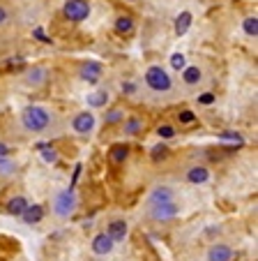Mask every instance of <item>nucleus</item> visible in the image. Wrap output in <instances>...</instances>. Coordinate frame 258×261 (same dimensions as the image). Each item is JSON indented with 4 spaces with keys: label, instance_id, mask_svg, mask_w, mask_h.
I'll return each mask as SVG.
<instances>
[{
    "label": "nucleus",
    "instance_id": "f257e3e1",
    "mask_svg": "<svg viewBox=\"0 0 258 261\" xmlns=\"http://www.w3.org/2000/svg\"><path fill=\"white\" fill-rule=\"evenodd\" d=\"M51 120H53V116H51V111L46 107H39V104H28V107L21 111V125H23L28 132H46V129L51 127Z\"/></svg>",
    "mask_w": 258,
    "mask_h": 261
},
{
    "label": "nucleus",
    "instance_id": "f03ea898",
    "mask_svg": "<svg viewBox=\"0 0 258 261\" xmlns=\"http://www.w3.org/2000/svg\"><path fill=\"white\" fill-rule=\"evenodd\" d=\"M146 84L150 90L155 93H168L173 88V81H170V74L166 72L161 65H150L146 69Z\"/></svg>",
    "mask_w": 258,
    "mask_h": 261
},
{
    "label": "nucleus",
    "instance_id": "7ed1b4c3",
    "mask_svg": "<svg viewBox=\"0 0 258 261\" xmlns=\"http://www.w3.org/2000/svg\"><path fill=\"white\" fill-rule=\"evenodd\" d=\"M76 203H78L76 192H74L72 188H65V190H60V192L53 197V213L65 220V217L74 215V211H76Z\"/></svg>",
    "mask_w": 258,
    "mask_h": 261
},
{
    "label": "nucleus",
    "instance_id": "20e7f679",
    "mask_svg": "<svg viewBox=\"0 0 258 261\" xmlns=\"http://www.w3.org/2000/svg\"><path fill=\"white\" fill-rule=\"evenodd\" d=\"M63 14H65V19L74 21V23L85 21L90 16V3L88 0H67L63 7Z\"/></svg>",
    "mask_w": 258,
    "mask_h": 261
},
{
    "label": "nucleus",
    "instance_id": "39448f33",
    "mask_svg": "<svg viewBox=\"0 0 258 261\" xmlns=\"http://www.w3.org/2000/svg\"><path fill=\"white\" fill-rule=\"evenodd\" d=\"M178 213H180V206L178 201H168V203H159V206H150L148 208V217L155 222H170L176 220Z\"/></svg>",
    "mask_w": 258,
    "mask_h": 261
},
{
    "label": "nucleus",
    "instance_id": "423d86ee",
    "mask_svg": "<svg viewBox=\"0 0 258 261\" xmlns=\"http://www.w3.org/2000/svg\"><path fill=\"white\" fill-rule=\"evenodd\" d=\"M176 201V190L170 185H157L150 194H148V208L150 206H159V203H168Z\"/></svg>",
    "mask_w": 258,
    "mask_h": 261
},
{
    "label": "nucleus",
    "instance_id": "0eeeda50",
    "mask_svg": "<svg viewBox=\"0 0 258 261\" xmlns=\"http://www.w3.org/2000/svg\"><path fill=\"white\" fill-rule=\"evenodd\" d=\"M72 129L76 134H90L95 129V116L90 114L88 109H85V111H78L72 120Z\"/></svg>",
    "mask_w": 258,
    "mask_h": 261
},
{
    "label": "nucleus",
    "instance_id": "6e6552de",
    "mask_svg": "<svg viewBox=\"0 0 258 261\" xmlns=\"http://www.w3.org/2000/svg\"><path fill=\"white\" fill-rule=\"evenodd\" d=\"M233 256H235L233 247L226 245V243H214L205 252V259L208 261H233Z\"/></svg>",
    "mask_w": 258,
    "mask_h": 261
},
{
    "label": "nucleus",
    "instance_id": "1a4fd4ad",
    "mask_svg": "<svg viewBox=\"0 0 258 261\" xmlns=\"http://www.w3.org/2000/svg\"><path fill=\"white\" fill-rule=\"evenodd\" d=\"M46 79H49V72H46L44 67H30V69H25V74H23V84L33 90L42 88V86L46 84Z\"/></svg>",
    "mask_w": 258,
    "mask_h": 261
},
{
    "label": "nucleus",
    "instance_id": "9d476101",
    "mask_svg": "<svg viewBox=\"0 0 258 261\" xmlns=\"http://www.w3.org/2000/svg\"><path fill=\"white\" fill-rule=\"evenodd\" d=\"M102 63H97V60H88V63L81 65V79L88 81V84H97L99 79H102Z\"/></svg>",
    "mask_w": 258,
    "mask_h": 261
},
{
    "label": "nucleus",
    "instance_id": "9b49d317",
    "mask_svg": "<svg viewBox=\"0 0 258 261\" xmlns=\"http://www.w3.org/2000/svg\"><path fill=\"white\" fill-rule=\"evenodd\" d=\"M93 252L97 256H106V254H111L113 252V247H116V243L111 241V238H108V233L106 231H102V233H97V236L93 238Z\"/></svg>",
    "mask_w": 258,
    "mask_h": 261
},
{
    "label": "nucleus",
    "instance_id": "f8f14e48",
    "mask_svg": "<svg viewBox=\"0 0 258 261\" xmlns=\"http://www.w3.org/2000/svg\"><path fill=\"white\" fill-rule=\"evenodd\" d=\"M127 231H129V227H127L125 220H111L106 227V233L108 238H111L113 243H122L127 238Z\"/></svg>",
    "mask_w": 258,
    "mask_h": 261
},
{
    "label": "nucleus",
    "instance_id": "ddd939ff",
    "mask_svg": "<svg viewBox=\"0 0 258 261\" xmlns=\"http://www.w3.org/2000/svg\"><path fill=\"white\" fill-rule=\"evenodd\" d=\"M187 182H191V185H203V182L210 180V169L203 167V164H196V167H191L189 171L185 173Z\"/></svg>",
    "mask_w": 258,
    "mask_h": 261
},
{
    "label": "nucleus",
    "instance_id": "4468645a",
    "mask_svg": "<svg viewBox=\"0 0 258 261\" xmlns=\"http://www.w3.org/2000/svg\"><path fill=\"white\" fill-rule=\"evenodd\" d=\"M21 220H23L25 224H30V227H33V224H39V222L44 220V206H42V203H33V206H30L28 203V208L23 211Z\"/></svg>",
    "mask_w": 258,
    "mask_h": 261
},
{
    "label": "nucleus",
    "instance_id": "2eb2a0df",
    "mask_svg": "<svg viewBox=\"0 0 258 261\" xmlns=\"http://www.w3.org/2000/svg\"><path fill=\"white\" fill-rule=\"evenodd\" d=\"M108 99H111L108 90L97 88V90H93V93H88L85 104H88V107H93V109H102V107H106V104H108Z\"/></svg>",
    "mask_w": 258,
    "mask_h": 261
},
{
    "label": "nucleus",
    "instance_id": "dca6fc26",
    "mask_svg": "<svg viewBox=\"0 0 258 261\" xmlns=\"http://www.w3.org/2000/svg\"><path fill=\"white\" fill-rule=\"evenodd\" d=\"M200 79H203V69H200L198 65H187V67L182 69V81H185L187 86H198Z\"/></svg>",
    "mask_w": 258,
    "mask_h": 261
},
{
    "label": "nucleus",
    "instance_id": "f3484780",
    "mask_svg": "<svg viewBox=\"0 0 258 261\" xmlns=\"http://www.w3.org/2000/svg\"><path fill=\"white\" fill-rule=\"evenodd\" d=\"M25 208H28V199L25 197H12L10 201H7V213H10V215H14V217H21L23 215V211Z\"/></svg>",
    "mask_w": 258,
    "mask_h": 261
},
{
    "label": "nucleus",
    "instance_id": "a211bd4d",
    "mask_svg": "<svg viewBox=\"0 0 258 261\" xmlns=\"http://www.w3.org/2000/svg\"><path fill=\"white\" fill-rule=\"evenodd\" d=\"M191 21H194L191 12H180V14H178V19H176V35L178 37H182V35L189 33Z\"/></svg>",
    "mask_w": 258,
    "mask_h": 261
},
{
    "label": "nucleus",
    "instance_id": "6ab92c4d",
    "mask_svg": "<svg viewBox=\"0 0 258 261\" xmlns=\"http://www.w3.org/2000/svg\"><path fill=\"white\" fill-rule=\"evenodd\" d=\"M219 141L226 143V146H235V148H242L244 146V137L240 132H233V129L219 132Z\"/></svg>",
    "mask_w": 258,
    "mask_h": 261
},
{
    "label": "nucleus",
    "instance_id": "aec40b11",
    "mask_svg": "<svg viewBox=\"0 0 258 261\" xmlns=\"http://www.w3.org/2000/svg\"><path fill=\"white\" fill-rule=\"evenodd\" d=\"M35 148H37L39 153H42V160H44L46 164H55V162H58V153H55L53 148H51L49 141H39Z\"/></svg>",
    "mask_w": 258,
    "mask_h": 261
},
{
    "label": "nucleus",
    "instance_id": "412c9836",
    "mask_svg": "<svg viewBox=\"0 0 258 261\" xmlns=\"http://www.w3.org/2000/svg\"><path fill=\"white\" fill-rule=\"evenodd\" d=\"M108 158H111V162H116V164L125 162V160L129 158V146H127V143H118V146H113L111 153H108Z\"/></svg>",
    "mask_w": 258,
    "mask_h": 261
},
{
    "label": "nucleus",
    "instance_id": "4be33fe9",
    "mask_svg": "<svg viewBox=\"0 0 258 261\" xmlns=\"http://www.w3.org/2000/svg\"><path fill=\"white\" fill-rule=\"evenodd\" d=\"M132 30H134V19L132 16H120V19H116V33L129 35Z\"/></svg>",
    "mask_w": 258,
    "mask_h": 261
},
{
    "label": "nucleus",
    "instance_id": "5701e85b",
    "mask_svg": "<svg viewBox=\"0 0 258 261\" xmlns=\"http://www.w3.org/2000/svg\"><path fill=\"white\" fill-rule=\"evenodd\" d=\"M16 173V162H12L10 158H0V176H14Z\"/></svg>",
    "mask_w": 258,
    "mask_h": 261
},
{
    "label": "nucleus",
    "instance_id": "b1692460",
    "mask_svg": "<svg viewBox=\"0 0 258 261\" xmlns=\"http://www.w3.org/2000/svg\"><path fill=\"white\" fill-rule=\"evenodd\" d=\"M242 30L249 35V37H256L258 35V19L256 16H247V19L242 21Z\"/></svg>",
    "mask_w": 258,
    "mask_h": 261
},
{
    "label": "nucleus",
    "instance_id": "393cba45",
    "mask_svg": "<svg viewBox=\"0 0 258 261\" xmlns=\"http://www.w3.org/2000/svg\"><path fill=\"white\" fill-rule=\"evenodd\" d=\"M170 67L176 69V72H182V69L187 67V58H185V54H173V56H170Z\"/></svg>",
    "mask_w": 258,
    "mask_h": 261
},
{
    "label": "nucleus",
    "instance_id": "a878e982",
    "mask_svg": "<svg viewBox=\"0 0 258 261\" xmlns=\"http://www.w3.org/2000/svg\"><path fill=\"white\" fill-rule=\"evenodd\" d=\"M166 155H168V146L166 143H157L155 148H152V153H150V158L155 160V162H159V160H164Z\"/></svg>",
    "mask_w": 258,
    "mask_h": 261
},
{
    "label": "nucleus",
    "instance_id": "bb28decb",
    "mask_svg": "<svg viewBox=\"0 0 258 261\" xmlns=\"http://www.w3.org/2000/svg\"><path fill=\"white\" fill-rule=\"evenodd\" d=\"M141 127H143V125H141V120H138V118H129V120L125 123V132L129 134V137L138 134V132H141Z\"/></svg>",
    "mask_w": 258,
    "mask_h": 261
},
{
    "label": "nucleus",
    "instance_id": "cd10ccee",
    "mask_svg": "<svg viewBox=\"0 0 258 261\" xmlns=\"http://www.w3.org/2000/svg\"><path fill=\"white\" fill-rule=\"evenodd\" d=\"M157 134H159L161 139H170V137H176V129L170 127V125H159V127H157Z\"/></svg>",
    "mask_w": 258,
    "mask_h": 261
},
{
    "label": "nucleus",
    "instance_id": "c85d7f7f",
    "mask_svg": "<svg viewBox=\"0 0 258 261\" xmlns=\"http://www.w3.org/2000/svg\"><path fill=\"white\" fill-rule=\"evenodd\" d=\"M33 37H35V40H39V42H44V44H51V37L46 35L44 28H35L33 30Z\"/></svg>",
    "mask_w": 258,
    "mask_h": 261
},
{
    "label": "nucleus",
    "instance_id": "c756f323",
    "mask_svg": "<svg viewBox=\"0 0 258 261\" xmlns=\"http://www.w3.org/2000/svg\"><path fill=\"white\" fill-rule=\"evenodd\" d=\"M178 120H180V125H189L196 120L194 111H180V116H178Z\"/></svg>",
    "mask_w": 258,
    "mask_h": 261
},
{
    "label": "nucleus",
    "instance_id": "7c9ffc66",
    "mask_svg": "<svg viewBox=\"0 0 258 261\" xmlns=\"http://www.w3.org/2000/svg\"><path fill=\"white\" fill-rule=\"evenodd\" d=\"M122 118H125V116H122V111H108V114H106V123H108V125L120 123Z\"/></svg>",
    "mask_w": 258,
    "mask_h": 261
},
{
    "label": "nucleus",
    "instance_id": "2f4dec72",
    "mask_svg": "<svg viewBox=\"0 0 258 261\" xmlns=\"http://www.w3.org/2000/svg\"><path fill=\"white\" fill-rule=\"evenodd\" d=\"M214 95L212 93H203V95H198V104H203V107H210V104H214Z\"/></svg>",
    "mask_w": 258,
    "mask_h": 261
},
{
    "label": "nucleus",
    "instance_id": "473e14b6",
    "mask_svg": "<svg viewBox=\"0 0 258 261\" xmlns=\"http://www.w3.org/2000/svg\"><path fill=\"white\" fill-rule=\"evenodd\" d=\"M122 93H125V95H134V93H136V84L125 81V84H122Z\"/></svg>",
    "mask_w": 258,
    "mask_h": 261
},
{
    "label": "nucleus",
    "instance_id": "72a5a7b5",
    "mask_svg": "<svg viewBox=\"0 0 258 261\" xmlns=\"http://www.w3.org/2000/svg\"><path fill=\"white\" fill-rule=\"evenodd\" d=\"M81 164H76V167H74V176H72V182H69V188H72L74 190V185H76V182H78V176H81Z\"/></svg>",
    "mask_w": 258,
    "mask_h": 261
},
{
    "label": "nucleus",
    "instance_id": "f704fd0d",
    "mask_svg": "<svg viewBox=\"0 0 258 261\" xmlns=\"http://www.w3.org/2000/svg\"><path fill=\"white\" fill-rule=\"evenodd\" d=\"M7 19H10V10H7V7H5V5H0V25L5 23V21H7Z\"/></svg>",
    "mask_w": 258,
    "mask_h": 261
},
{
    "label": "nucleus",
    "instance_id": "c9c22d12",
    "mask_svg": "<svg viewBox=\"0 0 258 261\" xmlns=\"http://www.w3.org/2000/svg\"><path fill=\"white\" fill-rule=\"evenodd\" d=\"M10 153H12V148L7 146L5 141H0V158H7V155H10Z\"/></svg>",
    "mask_w": 258,
    "mask_h": 261
},
{
    "label": "nucleus",
    "instance_id": "e433bc0d",
    "mask_svg": "<svg viewBox=\"0 0 258 261\" xmlns=\"http://www.w3.org/2000/svg\"><path fill=\"white\" fill-rule=\"evenodd\" d=\"M129 3H132V0H129Z\"/></svg>",
    "mask_w": 258,
    "mask_h": 261
}]
</instances>
